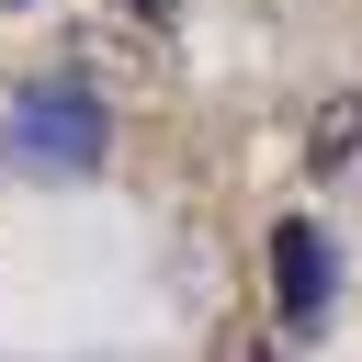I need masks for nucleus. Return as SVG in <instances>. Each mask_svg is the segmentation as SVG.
Instances as JSON below:
<instances>
[{
  "instance_id": "20e7f679",
  "label": "nucleus",
  "mask_w": 362,
  "mask_h": 362,
  "mask_svg": "<svg viewBox=\"0 0 362 362\" xmlns=\"http://www.w3.org/2000/svg\"><path fill=\"white\" fill-rule=\"evenodd\" d=\"M0 11H23V0H0Z\"/></svg>"
},
{
  "instance_id": "f03ea898",
  "label": "nucleus",
  "mask_w": 362,
  "mask_h": 362,
  "mask_svg": "<svg viewBox=\"0 0 362 362\" xmlns=\"http://www.w3.org/2000/svg\"><path fill=\"white\" fill-rule=\"evenodd\" d=\"M272 272H283V317L305 328V317L328 305V238H317L305 215H283V226H272Z\"/></svg>"
},
{
  "instance_id": "f257e3e1",
  "label": "nucleus",
  "mask_w": 362,
  "mask_h": 362,
  "mask_svg": "<svg viewBox=\"0 0 362 362\" xmlns=\"http://www.w3.org/2000/svg\"><path fill=\"white\" fill-rule=\"evenodd\" d=\"M102 147H113V113H102L90 79H34V90H11V113H0V158H11L23 181H90Z\"/></svg>"
},
{
  "instance_id": "7ed1b4c3",
  "label": "nucleus",
  "mask_w": 362,
  "mask_h": 362,
  "mask_svg": "<svg viewBox=\"0 0 362 362\" xmlns=\"http://www.w3.org/2000/svg\"><path fill=\"white\" fill-rule=\"evenodd\" d=\"M124 11H181V0H124Z\"/></svg>"
}]
</instances>
